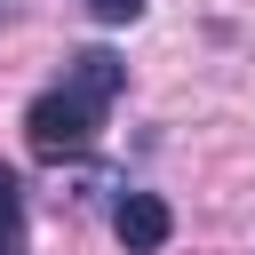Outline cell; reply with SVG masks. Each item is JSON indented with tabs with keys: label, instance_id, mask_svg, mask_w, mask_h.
Returning <instances> with one entry per match:
<instances>
[{
	"label": "cell",
	"instance_id": "6da1fadb",
	"mask_svg": "<svg viewBox=\"0 0 255 255\" xmlns=\"http://www.w3.org/2000/svg\"><path fill=\"white\" fill-rule=\"evenodd\" d=\"M96 120H104V104H88V96H72V88H48V96H32V112H24V143H32L40 159H88V151H96Z\"/></svg>",
	"mask_w": 255,
	"mask_h": 255
},
{
	"label": "cell",
	"instance_id": "7a4b0ae2",
	"mask_svg": "<svg viewBox=\"0 0 255 255\" xmlns=\"http://www.w3.org/2000/svg\"><path fill=\"white\" fill-rule=\"evenodd\" d=\"M112 231H120V247H128V255H159V247H167V231H175V215H167V199H159V191H120Z\"/></svg>",
	"mask_w": 255,
	"mask_h": 255
},
{
	"label": "cell",
	"instance_id": "3957f363",
	"mask_svg": "<svg viewBox=\"0 0 255 255\" xmlns=\"http://www.w3.org/2000/svg\"><path fill=\"white\" fill-rule=\"evenodd\" d=\"M64 88H72V96H88V104H112V96L128 88V64H120L112 48H80V56L64 64Z\"/></svg>",
	"mask_w": 255,
	"mask_h": 255
},
{
	"label": "cell",
	"instance_id": "277c9868",
	"mask_svg": "<svg viewBox=\"0 0 255 255\" xmlns=\"http://www.w3.org/2000/svg\"><path fill=\"white\" fill-rule=\"evenodd\" d=\"M0 255H24V183L0 167Z\"/></svg>",
	"mask_w": 255,
	"mask_h": 255
},
{
	"label": "cell",
	"instance_id": "5b68a950",
	"mask_svg": "<svg viewBox=\"0 0 255 255\" xmlns=\"http://www.w3.org/2000/svg\"><path fill=\"white\" fill-rule=\"evenodd\" d=\"M88 16H104V24H135L143 0H88Z\"/></svg>",
	"mask_w": 255,
	"mask_h": 255
}]
</instances>
